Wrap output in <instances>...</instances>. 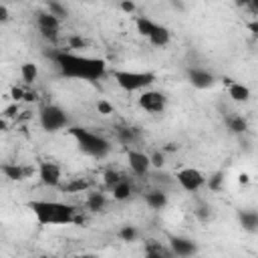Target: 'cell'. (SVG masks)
Here are the masks:
<instances>
[{
    "label": "cell",
    "mask_w": 258,
    "mask_h": 258,
    "mask_svg": "<svg viewBox=\"0 0 258 258\" xmlns=\"http://www.w3.org/2000/svg\"><path fill=\"white\" fill-rule=\"evenodd\" d=\"M54 64L58 67L60 75L69 79H81V81H97L107 73V62L97 56H85V54H75L67 50H54L46 52Z\"/></svg>",
    "instance_id": "obj_1"
},
{
    "label": "cell",
    "mask_w": 258,
    "mask_h": 258,
    "mask_svg": "<svg viewBox=\"0 0 258 258\" xmlns=\"http://www.w3.org/2000/svg\"><path fill=\"white\" fill-rule=\"evenodd\" d=\"M34 218L42 226H62L71 222H79L77 210L71 204L62 202H48V200H34L28 204Z\"/></svg>",
    "instance_id": "obj_2"
},
{
    "label": "cell",
    "mask_w": 258,
    "mask_h": 258,
    "mask_svg": "<svg viewBox=\"0 0 258 258\" xmlns=\"http://www.w3.org/2000/svg\"><path fill=\"white\" fill-rule=\"evenodd\" d=\"M69 133L77 139L79 149H81L83 153L91 155V157L101 159V157H105V155L109 153V149H111V145H109V141H107L105 137H101V135H97V133H93V131H89V129H85V127H71Z\"/></svg>",
    "instance_id": "obj_3"
},
{
    "label": "cell",
    "mask_w": 258,
    "mask_h": 258,
    "mask_svg": "<svg viewBox=\"0 0 258 258\" xmlns=\"http://www.w3.org/2000/svg\"><path fill=\"white\" fill-rule=\"evenodd\" d=\"M113 79L123 91L133 93L147 89L155 81V75L149 71H113Z\"/></svg>",
    "instance_id": "obj_4"
},
{
    "label": "cell",
    "mask_w": 258,
    "mask_h": 258,
    "mask_svg": "<svg viewBox=\"0 0 258 258\" xmlns=\"http://www.w3.org/2000/svg\"><path fill=\"white\" fill-rule=\"evenodd\" d=\"M67 123H69V117H67V113H64L60 107H56V105H46V107L40 109V125H42L44 131L54 133V131L62 129Z\"/></svg>",
    "instance_id": "obj_5"
},
{
    "label": "cell",
    "mask_w": 258,
    "mask_h": 258,
    "mask_svg": "<svg viewBox=\"0 0 258 258\" xmlns=\"http://www.w3.org/2000/svg\"><path fill=\"white\" fill-rule=\"evenodd\" d=\"M175 179H177V183L185 191H198L206 183V175L200 169H196V167H183V169H179L177 175H175Z\"/></svg>",
    "instance_id": "obj_6"
},
{
    "label": "cell",
    "mask_w": 258,
    "mask_h": 258,
    "mask_svg": "<svg viewBox=\"0 0 258 258\" xmlns=\"http://www.w3.org/2000/svg\"><path fill=\"white\" fill-rule=\"evenodd\" d=\"M38 179H40L42 185L60 187V179H62L60 167L54 161H40V165H38Z\"/></svg>",
    "instance_id": "obj_7"
},
{
    "label": "cell",
    "mask_w": 258,
    "mask_h": 258,
    "mask_svg": "<svg viewBox=\"0 0 258 258\" xmlns=\"http://www.w3.org/2000/svg\"><path fill=\"white\" fill-rule=\"evenodd\" d=\"M165 103H167V99L159 91H143L139 95V107L145 109L147 113H163Z\"/></svg>",
    "instance_id": "obj_8"
},
{
    "label": "cell",
    "mask_w": 258,
    "mask_h": 258,
    "mask_svg": "<svg viewBox=\"0 0 258 258\" xmlns=\"http://www.w3.org/2000/svg\"><path fill=\"white\" fill-rule=\"evenodd\" d=\"M169 248H171L173 256H179V258H187V256H194L198 252L196 242L189 240V238H183V236H171L169 238Z\"/></svg>",
    "instance_id": "obj_9"
},
{
    "label": "cell",
    "mask_w": 258,
    "mask_h": 258,
    "mask_svg": "<svg viewBox=\"0 0 258 258\" xmlns=\"http://www.w3.org/2000/svg\"><path fill=\"white\" fill-rule=\"evenodd\" d=\"M127 161H129V167L135 175H147L149 167H151V157L145 155L143 151H127Z\"/></svg>",
    "instance_id": "obj_10"
},
{
    "label": "cell",
    "mask_w": 258,
    "mask_h": 258,
    "mask_svg": "<svg viewBox=\"0 0 258 258\" xmlns=\"http://www.w3.org/2000/svg\"><path fill=\"white\" fill-rule=\"evenodd\" d=\"M187 79H189V83L196 87V89H208V87H212L214 85V75L210 73V71H204V69H191L189 73H187Z\"/></svg>",
    "instance_id": "obj_11"
},
{
    "label": "cell",
    "mask_w": 258,
    "mask_h": 258,
    "mask_svg": "<svg viewBox=\"0 0 258 258\" xmlns=\"http://www.w3.org/2000/svg\"><path fill=\"white\" fill-rule=\"evenodd\" d=\"M34 169L32 167H22V165H16V163H4L2 165V173L12 179V181H20V179H26Z\"/></svg>",
    "instance_id": "obj_12"
},
{
    "label": "cell",
    "mask_w": 258,
    "mask_h": 258,
    "mask_svg": "<svg viewBox=\"0 0 258 258\" xmlns=\"http://www.w3.org/2000/svg\"><path fill=\"white\" fill-rule=\"evenodd\" d=\"M145 204L153 210H163L167 206V194L163 189H153L145 194Z\"/></svg>",
    "instance_id": "obj_13"
},
{
    "label": "cell",
    "mask_w": 258,
    "mask_h": 258,
    "mask_svg": "<svg viewBox=\"0 0 258 258\" xmlns=\"http://www.w3.org/2000/svg\"><path fill=\"white\" fill-rule=\"evenodd\" d=\"M238 222H240V226L246 232H254V230H258V212H254V210H242L238 214Z\"/></svg>",
    "instance_id": "obj_14"
},
{
    "label": "cell",
    "mask_w": 258,
    "mask_h": 258,
    "mask_svg": "<svg viewBox=\"0 0 258 258\" xmlns=\"http://www.w3.org/2000/svg\"><path fill=\"white\" fill-rule=\"evenodd\" d=\"M145 256H149V258H171L173 252H171V248H165L155 240H149V244L145 246Z\"/></svg>",
    "instance_id": "obj_15"
},
{
    "label": "cell",
    "mask_w": 258,
    "mask_h": 258,
    "mask_svg": "<svg viewBox=\"0 0 258 258\" xmlns=\"http://www.w3.org/2000/svg\"><path fill=\"white\" fill-rule=\"evenodd\" d=\"M228 95L236 101V103H246L250 99V89L242 83H230V89H228Z\"/></svg>",
    "instance_id": "obj_16"
},
{
    "label": "cell",
    "mask_w": 258,
    "mask_h": 258,
    "mask_svg": "<svg viewBox=\"0 0 258 258\" xmlns=\"http://www.w3.org/2000/svg\"><path fill=\"white\" fill-rule=\"evenodd\" d=\"M153 46H165L169 40H171V32L165 28V26H161V24H157V28L153 30V34L147 38Z\"/></svg>",
    "instance_id": "obj_17"
},
{
    "label": "cell",
    "mask_w": 258,
    "mask_h": 258,
    "mask_svg": "<svg viewBox=\"0 0 258 258\" xmlns=\"http://www.w3.org/2000/svg\"><path fill=\"white\" fill-rule=\"evenodd\" d=\"M36 22H38V28L40 30H58V26H60V18H56L50 12L38 14V20Z\"/></svg>",
    "instance_id": "obj_18"
},
{
    "label": "cell",
    "mask_w": 258,
    "mask_h": 258,
    "mask_svg": "<svg viewBox=\"0 0 258 258\" xmlns=\"http://www.w3.org/2000/svg\"><path fill=\"white\" fill-rule=\"evenodd\" d=\"M89 181L87 179H83V177H77V179H71V181H67V183H60V189L64 191V194H79V191H85V189H89Z\"/></svg>",
    "instance_id": "obj_19"
},
{
    "label": "cell",
    "mask_w": 258,
    "mask_h": 258,
    "mask_svg": "<svg viewBox=\"0 0 258 258\" xmlns=\"http://www.w3.org/2000/svg\"><path fill=\"white\" fill-rule=\"evenodd\" d=\"M226 127L232 131V133H244L248 129V123L242 115H228L226 117Z\"/></svg>",
    "instance_id": "obj_20"
},
{
    "label": "cell",
    "mask_w": 258,
    "mask_h": 258,
    "mask_svg": "<svg viewBox=\"0 0 258 258\" xmlns=\"http://www.w3.org/2000/svg\"><path fill=\"white\" fill-rule=\"evenodd\" d=\"M111 191H113V198L115 200H119V202H123V200H127L129 196H131V191H133V187H131V183L123 177L119 183H115L113 187H111Z\"/></svg>",
    "instance_id": "obj_21"
},
{
    "label": "cell",
    "mask_w": 258,
    "mask_h": 258,
    "mask_svg": "<svg viewBox=\"0 0 258 258\" xmlns=\"http://www.w3.org/2000/svg\"><path fill=\"white\" fill-rule=\"evenodd\" d=\"M105 206H107V198H105L103 191H93V194H89V198H87V208H89L91 212H101Z\"/></svg>",
    "instance_id": "obj_22"
},
{
    "label": "cell",
    "mask_w": 258,
    "mask_h": 258,
    "mask_svg": "<svg viewBox=\"0 0 258 258\" xmlns=\"http://www.w3.org/2000/svg\"><path fill=\"white\" fill-rule=\"evenodd\" d=\"M135 26H137V32H139L141 36H145V38H149V36L153 34V30L157 28V24H155L153 20L145 18V16H139V18L135 20Z\"/></svg>",
    "instance_id": "obj_23"
},
{
    "label": "cell",
    "mask_w": 258,
    "mask_h": 258,
    "mask_svg": "<svg viewBox=\"0 0 258 258\" xmlns=\"http://www.w3.org/2000/svg\"><path fill=\"white\" fill-rule=\"evenodd\" d=\"M20 77H22V81L24 83H34L36 81V77H38V67L34 64V62H24L22 67H20Z\"/></svg>",
    "instance_id": "obj_24"
},
{
    "label": "cell",
    "mask_w": 258,
    "mask_h": 258,
    "mask_svg": "<svg viewBox=\"0 0 258 258\" xmlns=\"http://www.w3.org/2000/svg\"><path fill=\"white\" fill-rule=\"evenodd\" d=\"M46 6H48V12L54 14L56 18H67V16H69V10H67L64 4H60L58 0H48Z\"/></svg>",
    "instance_id": "obj_25"
},
{
    "label": "cell",
    "mask_w": 258,
    "mask_h": 258,
    "mask_svg": "<svg viewBox=\"0 0 258 258\" xmlns=\"http://www.w3.org/2000/svg\"><path fill=\"white\" fill-rule=\"evenodd\" d=\"M137 236H139V232H137L135 226H123V228L119 230V238H121L123 242H135Z\"/></svg>",
    "instance_id": "obj_26"
},
{
    "label": "cell",
    "mask_w": 258,
    "mask_h": 258,
    "mask_svg": "<svg viewBox=\"0 0 258 258\" xmlns=\"http://www.w3.org/2000/svg\"><path fill=\"white\" fill-rule=\"evenodd\" d=\"M117 137H119L123 143H131V141H135L137 133H135V129H131V127H117Z\"/></svg>",
    "instance_id": "obj_27"
},
{
    "label": "cell",
    "mask_w": 258,
    "mask_h": 258,
    "mask_svg": "<svg viewBox=\"0 0 258 258\" xmlns=\"http://www.w3.org/2000/svg\"><path fill=\"white\" fill-rule=\"evenodd\" d=\"M123 177H121V173L119 171H115V169H107L105 173H103V181H105V185L111 189L115 183H119Z\"/></svg>",
    "instance_id": "obj_28"
},
{
    "label": "cell",
    "mask_w": 258,
    "mask_h": 258,
    "mask_svg": "<svg viewBox=\"0 0 258 258\" xmlns=\"http://www.w3.org/2000/svg\"><path fill=\"white\" fill-rule=\"evenodd\" d=\"M97 111H99L101 115H111V113H113V105L107 103V101H99V103H97Z\"/></svg>",
    "instance_id": "obj_29"
},
{
    "label": "cell",
    "mask_w": 258,
    "mask_h": 258,
    "mask_svg": "<svg viewBox=\"0 0 258 258\" xmlns=\"http://www.w3.org/2000/svg\"><path fill=\"white\" fill-rule=\"evenodd\" d=\"M69 44H71V48H85L87 46V40L81 38V36H71L69 38Z\"/></svg>",
    "instance_id": "obj_30"
},
{
    "label": "cell",
    "mask_w": 258,
    "mask_h": 258,
    "mask_svg": "<svg viewBox=\"0 0 258 258\" xmlns=\"http://www.w3.org/2000/svg\"><path fill=\"white\" fill-rule=\"evenodd\" d=\"M24 93H26V91H22L20 87H14V89L10 91V97H12L14 103H18V101H24Z\"/></svg>",
    "instance_id": "obj_31"
},
{
    "label": "cell",
    "mask_w": 258,
    "mask_h": 258,
    "mask_svg": "<svg viewBox=\"0 0 258 258\" xmlns=\"http://www.w3.org/2000/svg\"><path fill=\"white\" fill-rule=\"evenodd\" d=\"M149 157H151V165H153V167H161V165H163V155H161L159 151H155V153L149 155Z\"/></svg>",
    "instance_id": "obj_32"
},
{
    "label": "cell",
    "mask_w": 258,
    "mask_h": 258,
    "mask_svg": "<svg viewBox=\"0 0 258 258\" xmlns=\"http://www.w3.org/2000/svg\"><path fill=\"white\" fill-rule=\"evenodd\" d=\"M220 183H222V173H216L214 177H210V187L212 189H220Z\"/></svg>",
    "instance_id": "obj_33"
},
{
    "label": "cell",
    "mask_w": 258,
    "mask_h": 258,
    "mask_svg": "<svg viewBox=\"0 0 258 258\" xmlns=\"http://www.w3.org/2000/svg\"><path fill=\"white\" fill-rule=\"evenodd\" d=\"M18 113V105L14 103V105H10V107H6L4 109V117H14Z\"/></svg>",
    "instance_id": "obj_34"
},
{
    "label": "cell",
    "mask_w": 258,
    "mask_h": 258,
    "mask_svg": "<svg viewBox=\"0 0 258 258\" xmlns=\"http://www.w3.org/2000/svg\"><path fill=\"white\" fill-rule=\"evenodd\" d=\"M121 8H123L125 12H133V10H135V4H133L131 0H123V2H121Z\"/></svg>",
    "instance_id": "obj_35"
},
{
    "label": "cell",
    "mask_w": 258,
    "mask_h": 258,
    "mask_svg": "<svg viewBox=\"0 0 258 258\" xmlns=\"http://www.w3.org/2000/svg\"><path fill=\"white\" fill-rule=\"evenodd\" d=\"M8 18H10V12H8V8L2 4V6H0V20H2V22H8Z\"/></svg>",
    "instance_id": "obj_36"
},
{
    "label": "cell",
    "mask_w": 258,
    "mask_h": 258,
    "mask_svg": "<svg viewBox=\"0 0 258 258\" xmlns=\"http://www.w3.org/2000/svg\"><path fill=\"white\" fill-rule=\"evenodd\" d=\"M24 101H28V103H30V101H36V93H34V91H26V93H24Z\"/></svg>",
    "instance_id": "obj_37"
},
{
    "label": "cell",
    "mask_w": 258,
    "mask_h": 258,
    "mask_svg": "<svg viewBox=\"0 0 258 258\" xmlns=\"http://www.w3.org/2000/svg\"><path fill=\"white\" fill-rule=\"evenodd\" d=\"M248 28L252 30V34H256V36H258V20H254V22H250V24H248Z\"/></svg>",
    "instance_id": "obj_38"
},
{
    "label": "cell",
    "mask_w": 258,
    "mask_h": 258,
    "mask_svg": "<svg viewBox=\"0 0 258 258\" xmlns=\"http://www.w3.org/2000/svg\"><path fill=\"white\" fill-rule=\"evenodd\" d=\"M238 181H240V183H248V181H250L248 173H240V175H238Z\"/></svg>",
    "instance_id": "obj_39"
},
{
    "label": "cell",
    "mask_w": 258,
    "mask_h": 258,
    "mask_svg": "<svg viewBox=\"0 0 258 258\" xmlns=\"http://www.w3.org/2000/svg\"><path fill=\"white\" fill-rule=\"evenodd\" d=\"M238 6H250V0H236Z\"/></svg>",
    "instance_id": "obj_40"
},
{
    "label": "cell",
    "mask_w": 258,
    "mask_h": 258,
    "mask_svg": "<svg viewBox=\"0 0 258 258\" xmlns=\"http://www.w3.org/2000/svg\"><path fill=\"white\" fill-rule=\"evenodd\" d=\"M250 6H252L256 12H258V0H250Z\"/></svg>",
    "instance_id": "obj_41"
}]
</instances>
